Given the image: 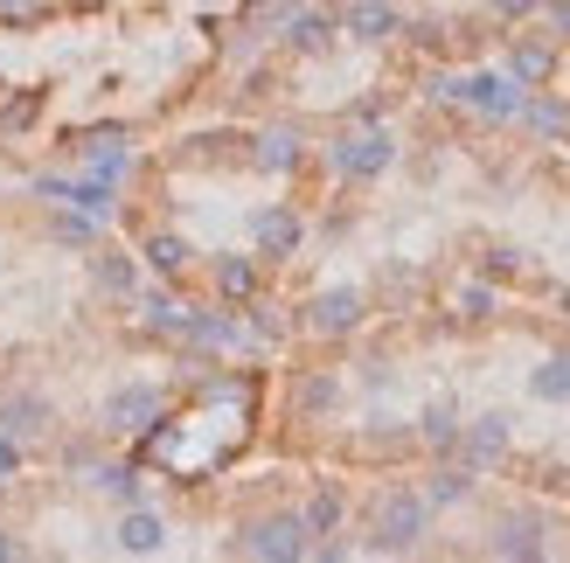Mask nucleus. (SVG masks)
Listing matches in <instances>:
<instances>
[{"label":"nucleus","instance_id":"nucleus-1","mask_svg":"<svg viewBox=\"0 0 570 563\" xmlns=\"http://www.w3.org/2000/svg\"><path fill=\"white\" fill-rule=\"evenodd\" d=\"M321 160H327L334 181H383L390 167H396V132L383 119H348L321 147Z\"/></svg>","mask_w":570,"mask_h":563},{"label":"nucleus","instance_id":"nucleus-2","mask_svg":"<svg viewBox=\"0 0 570 563\" xmlns=\"http://www.w3.org/2000/svg\"><path fill=\"white\" fill-rule=\"evenodd\" d=\"M432 529V508H424L417 487H376L368 494V550L376 556H411Z\"/></svg>","mask_w":570,"mask_h":563},{"label":"nucleus","instance_id":"nucleus-3","mask_svg":"<svg viewBox=\"0 0 570 563\" xmlns=\"http://www.w3.org/2000/svg\"><path fill=\"white\" fill-rule=\"evenodd\" d=\"M362 320H368V293L362 286H321L299 306V327L313 342H348V334H362Z\"/></svg>","mask_w":570,"mask_h":563},{"label":"nucleus","instance_id":"nucleus-4","mask_svg":"<svg viewBox=\"0 0 570 563\" xmlns=\"http://www.w3.org/2000/svg\"><path fill=\"white\" fill-rule=\"evenodd\" d=\"M230 550L237 556H265V563H299V556H313V536H306L299 515H250Z\"/></svg>","mask_w":570,"mask_h":563},{"label":"nucleus","instance_id":"nucleus-5","mask_svg":"<svg viewBox=\"0 0 570 563\" xmlns=\"http://www.w3.org/2000/svg\"><path fill=\"white\" fill-rule=\"evenodd\" d=\"M167 417V389L160 383H119L105 397V432H119V438H139V432H154Z\"/></svg>","mask_w":570,"mask_h":563},{"label":"nucleus","instance_id":"nucleus-6","mask_svg":"<svg viewBox=\"0 0 570 563\" xmlns=\"http://www.w3.org/2000/svg\"><path fill=\"white\" fill-rule=\"evenodd\" d=\"M508 445H515V417H508V411H480V417L460 425V453H452V460H466L473 473H494L508 460Z\"/></svg>","mask_w":570,"mask_h":563},{"label":"nucleus","instance_id":"nucleus-7","mask_svg":"<svg viewBox=\"0 0 570 563\" xmlns=\"http://www.w3.org/2000/svg\"><path fill=\"white\" fill-rule=\"evenodd\" d=\"M299 244H306V216L293 203H265L250 216V250H258V258L285 265V258H299Z\"/></svg>","mask_w":570,"mask_h":563},{"label":"nucleus","instance_id":"nucleus-8","mask_svg":"<svg viewBox=\"0 0 570 563\" xmlns=\"http://www.w3.org/2000/svg\"><path fill=\"white\" fill-rule=\"evenodd\" d=\"M488 550L494 556H550V515L543 508H508V515H494V529H488Z\"/></svg>","mask_w":570,"mask_h":563},{"label":"nucleus","instance_id":"nucleus-9","mask_svg":"<svg viewBox=\"0 0 570 563\" xmlns=\"http://www.w3.org/2000/svg\"><path fill=\"white\" fill-rule=\"evenodd\" d=\"M334 36H341V8H299L285 14V28H278V42L293 49V56H327L334 49Z\"/></svg>","mask_w":570,"mask_h":563},{"label":"nucleus","instance_id":"nucleus-10","mask_svg":"<svg viewBox=\"0 0 570 563\" xmlns=\"http://www.w3.org/2000/svg\"><path fill=\"white\" fill-rule=\"evenodd\" d=\"M341 36L383 49V42L404 36V14H396V0H341Z\"/></svg>","mask_w":570,"mask_h":563},{"label":"nucleus","instance_id":"nucleus-11","mask_svg":"<svg viewBox=\"0 0 570 563\" xmlns=\"http://www.w3.org/2000/svg\"><path fill=\"white\" fill-rule=\"evenodd\" d=\"M557 63H563L557 36H508V77H515L522 91H543L557 77Z\"/></svg>","mask_w":570,"mask_h":563},{"label":"nucleus","instance_id":"nucleus-12","mask_svg":"<svg viewBox=\"0 0 570 563\" xmlns=\"http://www.w3.org/2000/svg\"><path fill=\"white\" fill-rule=\"evenodd\" d=\"M411 432H417V453L452 460V453H460V397H432L411 417Z\"/></svg>","mask_w":570,"mask_h":563},{"label":"nucleus","instance_id":"nucleus-13","mask_svg":"<svg viewBox=\"0 0 570 563\" xmlns=\"http://www.w3.org/2000/svg\"><path fill=\"white\" fill-rule=\"evenodd\" d=\"M49 425H56V411L42 389H8L0 397V438H49Z\"/></svg>","mask_w":570,"mask_h":563},{"label":"nucleus","instance_id":"nucleus-14","mask_svg":"<svg viewBox=\"0 0 570 563\" xmlns=\"http://www.w3.org/2000/svg\"><path fill=\"white\" fill-rule=\"evenodd\" d=\"M417 494H424V508H432V515H439V508H460V501L480 494V473H473L466 460H439L432 473H424V487H417Z\"/></svg>","mask_w":570,"mask_h":563},{"label":"nucleus","instance_id":"nucleus-15","mask_svg":"<svg viewBox=\"0 0 570 563\" xmlns=\"http://www.w3.org/2000/svg\"><path fill=\"white\" fill-rule=\"evenodd\" d=\"M515 126H529L535 139H550V147H570V98H557L550 83H543V91H529V98H522Z\"/></svg>","mask_w":570,"mask_h":563},{"label":"nucleus","instance_id":"nucleus-16","mask_svg":"<svg viewBox=\"0 0 570 563\" xmlns=\"http://www.w3.org/2000/svg\"><path fill=\"white\" fill-rule=\"evenodd\" d=\"M258 175H299L306 167V147H299V132L293 126H265L258 139H250V154H244Z\"/></svg>","mask_w":570,"mask_h":563},{"label":"nucleus","instance_id":"nucleus-17","mask_svg":"<svg viewBox=\"0 0 570 563\" xmlns=\"http://www.w3.org/2000/svg\"><path fill=\"white\" fill-rule=\"evenodd\" d=\"M299 522H306V536H341V522H348V487H341V481H321V487L306 494Z\"/></svg>","mask_w":570,"mask_h":563},{"label":"nucleus","instance_id":"nucleus-18","mask_svg":"<svg viewBox=\"0 0 570 563\" xmlns=\"http://www.w3.org/2000/svg\"><path fill=\"white\" fill-rule=\"evenodd\" d=\"M209 278H216V299H223V306L258 299V250H250V258H216Z\"/></svg>","mask_w":570,"mask_h":563},{"label":"nucleus","instance_id":"nucleus-19","mask_svg":"<svg viewBox=\"0 0 570 563\" xmlns=\"http://www.w3.org/2000/svg\"><path fill=\"white\" fill-rule=\"evenodd\" d=\"M119 550H126V556H160V550H167V522L132 501L126 522H119Z\"/></svg>","mask_w":570,"mask_h":563},{"label":"nucleus","instance_id":"nucleus-20","mask_svg":"<svg viewBox=\"0 0 570 563\" xmlns=\"http://www.w3.org/2000/svg\"><path fill=\"white\" fill-rule=\"evenodd\" d=\"M368 460H404V453H417V432L404 425V417H368V432L355 438Z\"/></svg>","mask_w":570,"mask_h":563},{"label":"nucleus","instance_id":"nucleus-21","mask_svg":"<svg viewBox=\"0 0 570 563\" xmlns=\"http://www.w3.org/2000/svg\"><path fill=\"white\" fill-rule=\"evenodd\" d=\"M91 278H98V293H111V299H132L139 293V258H126V250H91Z\"/></svg>","mask_w":570,"mask_h":563},{"label":"nucleus","instance_id":"nucleus-22","mask_svg":"<svg viewBox=\"0 0 570 563\" xmlns=\"http://www.w3.org/2000/svg\"><path fill=\"white\" fill-rule=\"evenodd\" d=\"M341 404V376L334 369H306L299 383H293V411L306 417V425H313V417H327Z\"/></svg>","mask_w":570,"mask_h":563},{"label":"nucleus","instance_id":"nucleus-23","mask_svg":"<svg viewBox=\"0 0 570 563\" xmlns=\"http://www.w3.org/2000/svg\"><path fill=\"white\" fill-rule=\"evenodd\" d=\"M139 258H147V271H154V278H167V286H175V278L188 271V258H195V250H188L175 230H154L147 244H139Z\"/></svg>","mask_w":570,"mask_h":563},{"label":"nucleus","instance_id":"nucleus-24","mask_svg":"<svg viewBox=\"0 0 570 563\" xmlns=\"http://www.w3.org/2000/svg\"><path fill=\"white\" fill-rule=\"evenodd\" d=\"M529 397H535V404H570V348L543 355V362L529 369Z\"/></svg>","mask_w":570,"mask_h":563},{"label":"nucleus","instance_id":"nucleus-25","mask_svg":"<svg viewBox=\"0 0 570 563\" xmlns=\"http://www.w3.org/2000/svg\"><path fill=\"white\" fill-rule=\"evenodd\" d=\"M404 36H411V49H424V56H445L452 21H445V14H417V21H404Z\"/></svg>","mask_w":570,"mask_h":563},{"label":"nucleus","instance_id":"nucleus-26","mask_svg":"<svg viewBox=\"0 0 570 563\" xmlns=\"http://www.w3.org/2000/svg\"><path fill=\"white\" fill-rule=\"evenodd\" d=\"M460 320H494V278H473V286H460Z\"/></svg>","mask_w":570,"mask_h":563},{"label":"nucleus","instance_id":"nucleus-27","mask_svg":"<svg viewBox=\"0 0 570 563\" xmlns=\"http://www.w3.org/2000/svg\"><path fill=\"white\" fill-rule=\"evenodd\" d=\"M98 494H111V501H126V508H132V501H139V481H132V466H98V481H91Z\"/></svg>","mask_w":570,"mask_h":563},{"label":"nucleus","instance_id":"nucleus-28","mask_svg":"<svg viewBox=\"0 0 570 563\" xmlns=\"http://www.w3.org/2000/svg\"><path fill=\"white\" fill-rule=\"evenodd\" d=\"M480 278H522V250L515 244H494L488 258H480Z\"/></svg>","mask_w":570,"mask_h":563},{"label":"nucleus","instance_id":"nucleus-29","mask_svg":"<svg viewBox=\"0 0 570 563\" xmlns=\"http://www.w3.org/2000/svg\"><path fill=\"white\" fill-rule=\"evenodd\" d=\"M49 230H56V237H63V244H98V230H91V223H83V209H77V203H70L63 216H56V223H49Z\"/></svg>","mask_w":570,"mask_h":563},{"label":"nucleus","instance_id":"nucleus-30","mask_svg":"<svg viewBox=\"0 0 570 563\" xmlns=\"http://www.w3.org/2000/svg\"><path fill=\"white\" fill-rule=\"evenodd\" d=\"M535 14H543V28H550L557 42H570V0H543Z\"/></svg>","mask_w":570,"mask_h":563},{"label":"nucleus","instance_id":"nucleus-31","mask_svg":"<svg viewBox=\"0 0 570 563\" xmlns=\"http://www.w3.org/2000/svg\"><path fill=\"white\" fill-rule=\"evenodd\" d=\"M49 0H0V21H42Z\"/></svg>","mask_w":570,"mask_h":563},{"label":"nucleus","instance_id":"nucleus-32","mask_svg":"<svg viewBox=\"0 0 570 563\" xmlns=\"http://www.w3.org/2000/svg\"><path fill=\"white\" fill-rule=\"evenodd\" d=\"M488 8H494V21H529L543 0H488Z\"/></svg>","mask_w":570,"mask_h":563},{"label":"nucleus","instance_id":"nucleus-33","mask_svg":"<svg viewBox=\"0 0 570 563\" xmlns=\"http://www.w3.org/2000/svg\"><path fill=\"white\" fill-rule=\"evenodd\" d=\"M390 383H396L390 362H362V389H390Z\"/></svg>","mask_w":570,"mask_h":563},{"label":"nucleus","instance_id":"nucleus-34","mask_svg":"<svg viewBox=\"0 0 570 563\" xmlns=\"http://www.w3.org/2000/svg\"><path fill=\"white\" fill-rule=\"evenodd\" d=\"M0 556H21V550H14V543H8V536H0Z\"/></svg>","mask_w":570,"mask_h":563},{"label":"nucleus","instance_id":"nucleus-35","mask_svg":"<svg viewBox=\"0 0 570 563\" xmlns=\"http://www.w3.org/2000/svg\"><path fill=\"white\" fill-rule=\"evenodd\" d=\"M557 306H563V314H570V286H563V293H557Z\"/></svg>","mask_w":570,"mask_h":563}]
</instances>
